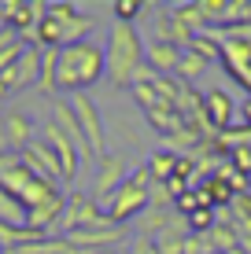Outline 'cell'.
<instances>
[{"instance_id": "13", "label": "cell", "mask_w": 251, "mask_h": 254, "mask_svg": "<svg viewBox=\"0 0 251 254\" xmlns=\"http://www.w3.org/2000/svg\"><path fill=\"white\" fill-rule=\"evenodd\" d=\"M177 162H181V155H174V151H155L152 159H148V173H152V181L167 185V181L177 173Z\"/></svg>"}, {"instance_id": "4", "label": "cell", "mask_w": 251, "mask_h": 254, "mask_svg": "<svg viewBox=\"0 0 251 254\" xmlns=\"http://www.w3.org/2000/svg\"><path fill=\"white\" fill-rule=\"evenodd\" d=\"M71 111H74V118H78V129H82V147H85V155L89 159H103V118H100V107L89 100L85 92H78L71 96Z\"/></svg>"}, {"instance_id": "7", "label": "cell", "mask_w": 251, "mask_h": 254, "mask_svg": "<svg viewBox=\"0 0 251 254\" xmlns=\"http://www.w3.org/2000/svg\"><path fill=\"white\" fill-rule=\"evenodd\" d=\"M233 96L226 89H211V92H203V118H207V126L214 129V133H226L229 129V122H233Z\"/></svg>"}, {"instance_id": "6", "label": "cell", "mask_w": 251, "mask_h": 254, "mask_svg": "<svg viewBox=\"0 0 251 254\" xmlns=\"http://www.w3.org/2000/svg\"><path fill=\"white\" fill-rule=\"evenodd\" d=\"M122 177H126V162L122 155H103L96 162V181H92V191H96V199L107 203L111 195H115L118 188H122Z\"/></svg>"}, {"instance_id": "20", "label": "cell", "mask_w": 251, "mask_h": 254, "mask_svg": "<svg viewBox=\"0 0 251 254\" xmlns=\"http://www.w3.org/2000/svg\"><path fill=\"white\" fill-rule=\"evenodd\" d=\"M85 254H115V251H85Z\"/></svg>"}, {"instance_id": "8", "label": "cell", "mask_w": 251, "mask_h": 254, "mask_svg": "<svg viewBox=\"0 0 251 254\" xmlns=\"http://www.w3.org/2000/svg\"><path fill=\"white\" fill-rule=\"evenodd\" d=\"M181 52L177 45H170V41H159L155 37L148 48H144V63H148L159 77H167V74H177V63H181Z\"/></svg>"}, {"instance_id": "11", "label": "cell", "mask_w": 251, "mask_h": 254, "mask_svg": "<svg viewBox=\"0 0 251 254\" xmlns=\"http://www.w3.org/2000/svg\"><path fill=\"white\" fill-rule=\"evenodd\" d=\"M63 210H67V199L63 195H52V199H45L41 206H33L30 214H26V229L30 232H45L52 221H63Z\"/></svg>"}, {"instance_id": "18", "label": "cell", "mask_w": 251, "mask_h": 254, "mask_svg": "<svg viewBox=\"0 0 251 254\" xmlns=\"http://www.w3.org/2000/svg\"><path fill=\"white\" fill-rule=\"evenodd\" d=\"M11 151V144H7V133H4V122H0V155Z\"/></svg>"}, {"instance_id": "17", "label": "cell", "mask_w": 251, "mask_h": 254, "mask_svg": "<svg viewBox=\"0 0 251 254\" xmlns=\"http://www.w3.org/2000/svg\"><path fill=\"white\" fill-rule=\"evenodd\" d=\"M133 254H159V240L155 236H137V243H133Z\"/></svg>"}, {"instance_id": "3", "label": "cell", "mask_w": 251, "mask_h": 254, "mask_svg": "<svg viewBox=\"0 0 251 254\" xmlns=\"http://www.w3.org/2000/svg\"><path fill=\"white\" fill-rule=\"evenodd\" d=\"M148 203H152V173H148V166H141V170L129 173V181L107 199L103 214L111 217V225H118V229H122L126 221H133L137 214H144Z\"/></svg>"}, {"instance_id": "15", "label": "cell", "mask_w": 251, "mask_h": 254, "mask_svg": "<svg viewBox=\"0 0 251 254\" xmlns=\"http://www.w3.org/2000/svg\"><path fill=\"white\" fill-rule=\"evenodd\" d=\"M188 52H196L200 59H207V63H214V59H222V48L214 45L211 33H200V37H192V45H188Z\"/></svg>"}, {"instance_id": "10", "label": "cell", "mask_w": 251, "mask_h": 254, "mask_svg": "<svg viewBox=\"0 0 251 254\" xmlns=\"http://www.w3.org/2000/svg\"><path fill=\"white\" fill-rule=\"evenodd\" d=\"M22 159L33 166V170L41 173V177H48L52 185H56V181H63V170H59V159H56V151H52L48 144H37V140H33L30 147H26L22 151Z\"/></svg>"}, {"instance_id": "19", "label": "cell", "mask_w": 251, "mask_h": 254, "mask_svg": "<svg viewBox=\"0 0 251 254\" xmlns=\"http://www.w3.org/2000/svg\"><path fill=\"white\" fill-rule=\"evenodd\" d=\"M4 96H11V92H7V85H4V81H0V100H4Z\"/></svg>"}, {"instance_id": "9", "label": "cell", "mask_w": 251, "mask_h": 254, "mask_svg": "<svg viewBox=\"0 0 251 254\" xmlns=\"http://www.w3.org/2000/svg\"><path fill=\"white\" fill-rule=\"evenodd\" d=\"M41 136H45V144L52 147V151H56L59 170H63V181H74V177H78V151H74V144H71V140H67L63 133H59L52 122L45 126V133H41Z\"/></svg>"}, {"instance_id": "16", "label": "cell", "mask_w": 251, "mask_h": 254, "mask_svg": "<svg viewBox=\"0 0 251 254\" xmlns=\"http://www.w3.org/2000/svg\"><path fill=\"white\" fill-rule=\"evenodd\" d=\"M111 11H115V22H129V26H133V19L144 11V4H141V0H115Z\"/></svg>"}, {"instance_id": "5", "label": "cell", "mask_w": 251, "mask_h": 254, "mask_svg": "<svg viewBox=\"0 0 251 254\" xmlns=\"http://www.w3.org/2000/svg\"><path fill=\"white\" fill-rule=\"evenodd\" d=\"M45 11L52 15V19L59 22V30H63V41L67 45H78V41H89V33L96 30V22L85 19L82 11H78L74 4H67V0H52V4L45 7ZM63 45V48H67Z\"/></svg>"}, {"instance_id": "21", "label": "cell", "mask_w": 251, "mask_h": 254, "mask_svg": "<svg viewBox=\"0 0 251 254\" xmlns=\"http://www.w3.org/2000/svg\"><path fill=\"white\" fill-rule=\"evenodd\" d=\"M214 254H218V251H214Z\"/></svg>"}, {"instance_id": "14", "label": "cell", "mask_w": 251, "mask_h": 254, "mask_svg": "<svg viewBox=\"0 0 251 254\" xmlns=\"http://www.w3.org/2000/svg\"><path fill=\"white\" fill-rule=\"evenodd\" d=\"M207 66H211L207 59H200L196 52H185V56H181V63H177V74H174V77H177V81H185V85H188V81H196V77H200Z\"/></svg>"}, {"instance_id": "1", "label": "cell", "mask_w": 251, "mask_h": 254, "mask_svg": "<svg viewBox=\"0 0 251 254\" xmlns=\"http://www.w3.org/2000/svg\"><path fill=\"white\" fill-rule=\"evenodd\" d=\"M107 74V56H103L100 41H78V45L59 48V66H56V85L63 92H85Z\"/></svg>"}, {"instance_id": "12", "label": "cell", "mask_w": 251, "mask_h": 254, "mask_svg": "<svg viewBox=\"0 0 251 254\" xmlns=\"http://www.w3.org/2000/svg\"><path fill=\"white\" fill-rule=\"evenodd\" d=\"M4 133H7V144H11V151H26V147L33 144L30 133H33V122L22 115V111H11V115L4 118Z\"/></svg>"}, {"instance_id": "2", "label": "cell", "mask_w": 251, "mask_h": 254, "mask_svg": "<svg viewBox=\"0 0 251 254\" xmlns=\"http://www.w3.org/2000/svg\"><path fill=\"white\" fill-rule=\"evenodd\" d=\"M144 37L137 33V26L129 22H111L107 30V45H103V56H107V77L118 89H129L133 77L144 70Z\"/></svg>"}]
</instances>
